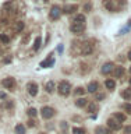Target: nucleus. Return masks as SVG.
I'll return each mask as SVG.
<instances>
[{
  "mask_svg": "<svg viewBox=\"0 0 131 134\" xmlns=\"http://www.w3.org/2000/svg\"><path fill=\"white\" fill-rule=\"evenodd\" d=\"M103 6L107 11L117 13L127 6V0H103Z\"/></svg>",
  "mask_w": 131,
  "mask_h": 134,
  "instance_id": "f257e3e1",
  "label": "nucleus"
},
{
  "mask_svg": "<svg viewBox=\"0 0 131 134\" xmlns=\"http://www.w3.org/2000/svg\"><path fill=\"white\" fill-rule=\"evenodd\" d=\"M57 91H59V94H60L61 96L70 95V92H71V84L69 81H61L60 84H59V87H57Z\"/></svg>",
  "mask_w": 131,
  "mask_h": 134,
  "instance_id": "f03ea898",
  "label": "nucleus"
},
{
  "mask_svg": "<svg viewBox=\"0 0 131 134\" xmlns=\"http://www.w3.org/2000/svg\"><path fill=\"white\" fill-rule=\"evenodd\" d=\"M81 54H84V56H88V54H91L92 52H94V45H92V42H82L81 43Z\"/></svg>",
  "mask_w": 131,
  "mask_h": 134,
  "instance_id": "7ed1b4c3",
  "label": "nucleus"
},
{
  "mask_svg": "<svg viewBox=\"0 0 131 134\" xmlns=\"http://www.w3.org/2000/svg\"><path fill=\"white\" fill-rule=\"evenodd\" d=\"M61 14H63L61 8L59 7V6H53L52 8H50V11H49V18L53 20V21H54V20H59Z\"/></svg>",
  "mask_w": 131,
  "mask_h": 134,
  "instance_id": "20e7f679",
  "label": "nucleus"
},
{
  "mask_svg": "<svg viewBox=\"0 0 131 134\" xmlns=\"http://www.w3.org/2000/svg\"><path fill=\"white\" fill-rule=\"evenodd\" d=\"M41 115L43 119H52L54 116V109L50 108V106H43L41 109Z\"/></svg>",
  "mask_w": 131,
  "mask_h": 134,
  "instance_id": "39448f33",
  "label": "nucleus"
},
{
  "mask_svg": "<svg viewBox=\"0 0 131 134\" xmlns=\"http://www.w3.org/2000/svg\"><path fill=\"white\" fill-rule=\"evenodd\" d=\"M71 32L73 34H77V35H79V34H82L84 31H85V24H81V23H73L71 24Z\"/></svg>",
  "mask_w": 131,
  "mask_h": 134,
  "instance_id": "423d86ee",
  "label": "nucleus"
},
{
  "mask_svg": "<svg viewBox=\"0 0 131 134\" xmlns=\"http://www.w3.org/2000/svg\"><path fill=\"white\" fill-rule=\"evenodd\" d=\"M107 126H109L110 130H113V131H119V130L121 129V123L119 120H116L115 117H110V119L107 120Z\"/></svg>",
  "mask_w": 131,
  "mask_h": 134,
  "instance_id": "0eeeda50",
  "label": "nucleus"
},
{
  "mask_svg": "<svg viewBox=\"0 0 131 134\" xmlns=\"http://www.w3.org/2000/svg\"><path fill=\"white\" fill-rule=\"evenodd\" d=\"M113 70H115V64H113L112 62H107V63H105V64L102 66V69H100V73L106 75V74L113 73Z\"/></svg>",
  "mask_w": 131,
  "mask_h": 134,
  "instance_id": "6e6552de",
  "label": "nucleus"
},
{
  "mask_svg": "<svg viewBox=\"0 0 131 134\" xmlns=\"http://www.w3.org/2000/svg\"><path fill=\"white\" fill-rule=\"evenodd\" d=\"M2 85L4 88H7V90H13V88L15 87V80L13 77H7V78H4L2 81Z\"/></svg>",
  "mask_w": 131,
  "mask_h": 134,
  "instance_id": "1a4fd4ad",
  "label": "nucleus"
},
{
  "mask_svg": "<svg viewBox=\"0 0 131 134\" xmlns=\"http://www.w3.org/2000/svg\"><path fill=\"white\" fill-rule=\"evenodd\" d=\"M27 90H28V94L31 96H35L38 94V84L36 82H28L27 84Z\"/></svg>",
  "mask_w": 131,
  "mask_h": 134,
  "instance_id": "9d476101",
  "label": "nucleus"
},
{
  "mask_svg": "<svg viewBox=\"0 0 131 134\" xmlns=\"http://www.w3.org/2000/svg\"><path fill=\"white\" fill-rule=\"evenodd\" d=\"M78 10V6L77 4H66L64 7H63V13H64V14H73L74 11H77Z\"/></svg>",
  "mask_w": 131,
  "mask_h": 134,
  "instance_id": "9b49d317",
  "label": "nucleus"
},
{
  "mask_svg": "<svg viewBox=\"0 0 131 134\" xmlns=\"http://www.w3.org/2000/svg\"><path fill=\"white\" fill-rule=\"evenodd\" d=\"M53 64H54V57H53V53H50L48 59L41 63V67H52Z\"/></svg>",
  "mask_w": 131,
  "mask_h": 134,
  "instance_id": "f8f14e48",
  "label": "nucleus"
},
{
  "mask_svg": "<svg viewBox=\"0 0 131 134\" xmlns=\"http://www.w3.org/2000/svg\"><path fill=\"white\" fill-rule=\"evenodd\" d=\"M99 90V84L96 82V81H92L88 84V92H91V94H95L96 91Z\"/></svg>",
  "mask_w": 131,
  "mask_h": 134,
  "instance_id": "ddd939ff",
  "label": "nucleus"
},
{
  "mask_svg": "<svg viewBox=\"0 0 131 134\" xmlns=\"http://www.w3.org/2000/svg\"><path fill=\"white\" fill-rule=\"evenodd\" d=\"M123 74H124V69H123V67H121V66L115 67V70H113V75H115V78H120Z\"/></svg>",
  "mask_w": 131,
  "mask_h": 134,
  "instance_id": "4468645a",
  "label": "nucleus"
},
{
  "mask_svg": "<svg viewBox=\"0 0 131 134\" xmlns=\"http://www.w3.org/2000/svg\"><path fill=\"white\" fill-rule=\"evenodd\" d=\"M105 85H106V88L107 90H110V91H113L116 88V81L113 78H107L106 81H105Z\"/></svg>",
  "mask_w": 131,
  "mask_h": 134,
  "instance_id": "2eb2a0df",
  "label": "nucleus"
},
{
  "mask_svg": "<svg viewBox=\"0 0 131 134\" xmlns=\"http://www.w3.org/2000/svg\"><path fill=\"white\" fill-rule=\"evenodd\" d=\"M87 105H88V99H85V98H78L75 100V106H78V108H84Z\"/></svg>",
  "mask_w": 131,
  "mask_h": 134,
  "instance_id": "dca6fc26",
  "label": "nucleus"
},
{
  "mask_svg": "<svg viewBox=\"0 0 131 134\" xmlns=\"http://www.w3.org/2000/svg\"><path fill=\"white\" fill-rule=\"evenodd\" d=\"M95 134H110V131L106 127H103V126H98L95 129Z\"/></svg>",
  "mask_w": 131,
  "mask_h": 134,
  "instance_id": "f3484780",
  "label": "nucleus"
},
{
  "mask_svg": "<svg viewBox=\"0 0 131 134\" xmlns=\"http://www.w3.org/2000/svg\"><path fill=\"white\" fill-rule=\"evenodd\" d=\"M54 81H49L48 84H46V87H45V90H46V92L48 94H52V92H54Z\"/></svg>",
  "mask_w": 131,
  "mask_h": 134,
  "instance_id": "a211bd4d",
  "label": "nucleus"
},
{
  "mask_svg": "<svg viewBox=\"0 0 131 134\" xmlns=\"http://www.w3.org/2000/svg\"><path fill=\"white\" fill-rule=\"evenodd\" d=\"M87 109H88V112H89V113H95V112H98V105L94 103V102H91V103L87 105Z\"/></svg>",
  "mask_w": 131,
  "mask_h": 134,
  "instance_id": "6ab92c4d",
  "label": "nucleus"
},
{
  "mask_svg": "<svg viewBox=\"0 0 131 134\" xmlns=\"http://www.w3.org/2000/svg\"><path fill=\"white\" fill-rule=\"evenodd\" d=\"M14 131H15V134H25V126L24 124H17Z\"/></svg>",
  "mask_w": 131,
  "mask_h": 134,
  "instance_id": "aec40b11",
  "label": "nucleus"
},
{
  "mask_svg": "<svg viewBox=\"0 0 131 134\" xmlns=\"http://www.w3.org/2000/svg\"><path fill=\"white\" fill-rule=\"evenodd\" d=\"M24 29V23L22 21H18V23H15V25H14V32H21Z\"/></svg>",
  "mask_w": 131,
  "mask_h": 134,
  "instance_id": "412c9836",
  "label": "nucleus"
},
{
  "mask_svg": "<svg viewBox=\"0 0 131 134\" xmlns=\"http://www.w3.org/2000/svg\"><path fill=\"white\" fill-rule=\"evenodd\" d=\"M74 23H81V24H85V15L84 14H77L74 17Z\"/></svg>",
  "mask_w": 131,
  "mask_h": 134,
  "instance_id": "4be33fe9",
  "label": "nucleus"
},
{
  "mask_svg": "<svg viewBox=\"0 0 131 134\" xmlns=\"http://www.w3.org/2000/svg\"><path fill=\"white\" fill-rule=\"evenodd\" d=\"M41 45H42V38L41 36H36L35 38V42H33V50H38L41 48Z\"/></svg>",
  "mask_w": 131,
  "mask_h": 134,
  "instance_id": "5701e85b",
  "label": "nucleus"
},
{
  "mask_svg": "<svg viewBox=\"0 0 131 134\" xmlns=\"http://www.w3.org/2000/svg\"><path fill=\"white\" fill-rule=\"evenodd\" d=\"M113 117H115L116 120H119L120 123L126 121V115H124V113H115V115H113Z\"/></svg>",
  "mask_w": 131,
  "mask_h": 134,
  "instance_id": "b1692460",
  "label": "nucleus"
},
{
  "mask_svg": "<svg viewBox=\"0 0 131 134\" xmlns=\"http://www.w3.org/2000/svg\"><path fill=\"white\" fill-rule=\"evenodd\" d=\"M121 96H123L126 100L131 99V90H124V91H121Z\"/></svg>",
  "mask_w": 131,
  "mask_h": 134,
  "instance_id": "393cba45",
  "label": "nucleus"
},
{
  "mask_svg": "<svg viewBox=\"0 0 131 134\" xmlns=\"http://www.w3.org/2000/svg\"><path fill=\"white\" fill-rule=\"evenodd\" d=\"M73 134H85V129H82V127H74L73 129Z\"/></svg>",
  "mask_w": 131,
  "mask_h": 134,
  "instance_id": "a878e982",
  "label": "nucleus"
},
{
  "mask_svg": "<svg viewBox=\"0 0 131 134\" xmlns=\"http://www.w3.org/2000/svg\"><path fill=\"white\" fill-rule=\"evenodd\" d=\"M0 41H2L3 43H8V42H10V38H8L6 34H0Z\"/></svg>",
  "mask_w": 131,
  "mask_h": 134,
  "instance_id": "bb28decb",
  "label": "nucleus"
},
{
  "mask_svg": "<svg viewBox=\"0 0 131 134\" xmlns=\"http://www.w3.org/2000/svg\"><path fill=\"white\" fill-rule=\"evenodd\" d=\"M27 113H28V116L35 117V116H36V109H35V108H29L28 110H27Z\"/></svg>",
  "mask_w": 131,
  "mask_h": 134,
  "instance_id": "cd10ccee",
  "label": "nucleus"
},
{
  "mask_svg": "<svg viewBox=\"0 0 131 134\" xmlns=\"http://www.w3.org/2000/svg\"><path fill=\"white\" fill-rule=\"evenodd\" d=\"M123 109H124V112H127L128 115H131V103H124Z\"/></svg>",
  "mask_w": 131,
  "mask_h": 134,
  "instance_id": "c85d7f7f",
  "label": "nucleus"
},
{
  "mask_svg": "<svg viewBox=\"0 0 131 134\" xmlns=\"http://www.w3.org/2000/svg\"><path fill=\"white\" fill-rule=\"evenodd\" d=\"M105 96H106V95H105L103 92H98V94L95 95V99L96 100H102V99H105Z\"/></svg>",
  "mask_w": 131,
  "mask_h": 134,
  "instance_id": "c756f323",
  "label": "nucleus"
},
{
  "mask_svg": "<svg viewBox=\"0 0 131 134\" xmlns=\"http://www.w3.org/2000/svg\"><path fill=\"white\" fill-rule=\"evenodd\" d=\"M130 28H131V21H128V25H126V27H124V28H123V29H121V31H120V34H121V35H123V34H126L127 31H130Z\"/></svg>",
  "mask_w": 131,
  "mask_h": 134,
  "instance_id": "7c9ffc66",
  "label": "nucleus"
},
{
  "mask_svg": "<svg viewBox=\"0 0 131 134\" xmlns=\"http://www.w3.org/2000/svg\"><path fill=\"white\" fill-rule=\"evenodd\" d=\"M85 94V90H84L82 87H78L77 90H75V95H84Z\"/></svg>",
  "mask_w": 131,
  "mask_h": 134,
  "instance_id": "2f4dec72",
  "label": "nucleus"
},
{
  "mask_svg": "<svg viewBox=\"0 0 131 134\" xmlns=\"http://www.w3.org/2000/svg\"><path fill=\"white\" fill-rule=\"evenodd\" d=\"M124 133H126V134H131V126H128V127L124 129Z\"/></svg>",
  "mask_w": 131,
  "mask_h": 134,
  "instance_id": "473e14b6",
  "label": "nucleus"
},
{
  "mask_svg": "<svg viewBox=\"0 0 131 134\" xmlns=\"http://www.w3.org/2000/svg\"><path fill=\"white\" fill-rule=\"evenodd\" d=\"M11 62V56H8V57H4L3 59V63H10Z\"/></svg>",
  "mask_w": 131,
  "mask_h": 134,
  "instance_id": "72a5a7b5",
  "label": "nucleus"
},
{
  "mask_svg": "<svg viewBox=\"0 0 131 134\" xmlns=\"http://www.w3.org/2000/svg\"><path fill=\"white\" fill-rule=\"evenodd\" d=\"M28 127H35V121H33V120H29V121H28Z\"/></svg>",
  "mask_w": 131,
  "mask_h": 134,
  "instance_id": "f704fd0d",
  "label": "nucleus"
},
{
  "mask_svg": "<svg viewBox=\"0 0 131 134\" xmlns=\"http://www.w3.org/2000/svg\"><path fill=\"white\" fill-rule=\"evenodd\" d=\"M28 39H29V35L27 34V35L24 36V39H22V43H27V42H28Z\"/></svg>",
  "mask_w": 131,
  "mask_h": 134,
  "instance_id": "c9c22d12",
  "label": "nucleus"
},
{
  "mask_svg": "<svg viewBox=\"0 0 131 134\" xmlns=\"http://www.w3.org/2000/svg\"><path fill=\"white\" fill-rule=\"evenodd\" d=\"M6 98H7V95L4 92H0V99H6Z\"/></svg>",
  "mask_w": 131,
  "mask_h": 134,
  "instance_id": "e433bc0d",
  "label": "nucleus"
},
{
  "mask_svg": "<svg viewBox=\"0 0 131 134\" xmlns=\"http://www.w3.org/2000/svg\"><path fill=\"white\" fill-rule=\"evenodd\" d=\"M13 106V102H6V105H4V108H11Z\"/></svg>",
  "mask_w": 131,
  "mask_h": 134,
  "instance_id": "4c0bfd02",
  "label": "nucleus"
},
{
  "mask_svg": "<svg viewBox=\"0 0 131 134\" xmlns=\"http://www.w3.org/2000/svg\"><path fill=\"white\" fill-rule=\"evenodd\" d=\"M84 8H85V11L91 10V4H85V7H84Z\"/></svg>",
  "mask_w": 131,
  "mask_h": 134,
  "instance_id": "58836bf2",
  "label": "nucleus"
},
{
  "mask_svg": "<svg viewBox=\"0 0 131 134\" xmlns=\"http://www.w3.org/2000/svg\"><path fill=\"white\" fill-rule=\"evenodd\" d=\"M128 59H130V60H131V50H130V52H128Z\"/></svg>",
  "mask_w": 131,
  "mask_h": 134,
  "instance_id": "ea45409f",
  "label": "nucleus"
},
{
  "mask_svg": "<svg viewBox=\"0 0 131 134\" xmlns=\"http://www.w3.org/2000/svg\"><path fill=\"white\" fill-rule=\"evenodd\" d=\"M43 2H49V0H43Z\"/></svg>",
  "mask_w": 131,
  "mask_h": 134,
  "instance_id": "a19ab883",
  "label": "nucleus"
},
{
  "mask_svg": "<svg viewBox=\"0 0 131 134\" xmlns=\"http://www.w3.org/2000/svg\"><path fill=\"white\" fill-rule=\"evenodd\" d=\"M130 73H131V67H130Z\"/></svg>",
  "mask_w": 131,
  "mask_h": 134,
  "instance_id": "79ce46f5",
  "label": "nucleus"
},
{
  "mask_svg": "<svg viewBox=\"0 0 131 134\" xmlns=\"http://www.w3.org/2000/svg\"><path fill=\"white\" fill-rule=\"evenodd\" d=\"M0 54H2V50H0Z\"/></svg>",
  "mask_w": 131,
  "mask_h": 134,
  "instance_id": "37998d69",
  "label": "nucleus"
},
{
  "mask_svg": "<svg viewBox=\"0 0 131 134\" xmlns=\"http://www.w3.org/2000/svg\"><path fill=\"white\" fill-rule=\"evenodd\" d=\"M130 84H131V80H130Z\"/></svg>",
  "mask_w": 131,
  "mask_h": 134,
  "instance_id": "c03bdc74",
  "label": "nucleus"
},
{
  "mask_svg": "<svg viewBox=\"0 0 131 134\" xmlns=\"http://www.w3.org/2000/svg\"><path fill=\"white\" fill-rule=\"evenodd\" d=\"M41 134H43V133H41Z\"/></svg>",
  "mask_w": 131,
  "mask_h": 134,
  "instance_id": "a18cd8bd",
  "label": "nucleus"
}]
</instances>
